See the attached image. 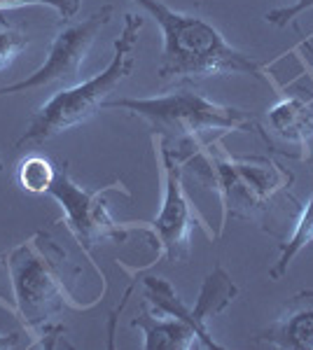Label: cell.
<instances>
[{
	"label": "cell",
	"instance_id": "obj_7",
	"mask_svg": "<svg viewBox=\"0 0 313 350\" xmlns=\"http://www.w3.org/2000/svg\"><path fill=\"white\" fill-rule=\"evenodd\" d=\"M152 145L157 150L159 163H162V183H164V199L162 211L152 222H145V227L152 231V236L159 243L157 259L168 262H187L192 255V231L201 227L208 239H215V234L206 227L199 217L197 208L187 199L183 187V159L162 135L152 133Z\"/></svg>",
	"mask_w": 313,
	"mask_h": 350
},
{
	"label": "cell",
	"instance_id": "obj_13",
	"mask_svg": "<svg viewBox=\"0 0 313 350\" xmlns=\"http://www.w3.org/2000/svg\"><path fill=\"white\" fill-rule=\"evenodd\" d=\"M56 178V168L49 163V159L40 154L26 157L19 163V171H16V180H19V187L28 191V194H47Z\"/></svg>",
	"mask_w": 313,
	"mask_h": 350
},
{
	"label": "cell",
	"instance_id": "obj_11",
	"mask_svg": "<svg viewBox=\"0 0 313 350\" xmlns=\"http://www.w3.org/2000/svg\"><path fill=\"white\" fill-rule=\"evenodd\" d=\"M269 122L281 138L304 148L313 135V103L301 98H286L271 108Z\"/></svg>",
	"mask_w": 313,
	"mask_h": 350
},
{
	"label": "cell",
	"instance_id": "obj_9",
	"mask_svg": "<svg viewBox=\"0 0 313 350\" xmlns=\"http://www.w3.org/2000/svg\"><path fill=\"white\" fill-rule=\"evenodd\" d=\"M131 327L143 329L145 350H192V348H222L218 341L203 336L195 325L168 315L152 306L150 301L140 304V310L131 320Z\"/></svg>",
	"mask_w": 313,
	"mask_h": 350
},
{
	"label": "cell",
	"instance_id": "obj_4",
	"mask_svg": "<svg viewBox=\"0 0 313 350\" xmlns=\"http://www.w3.org/2000/svg\"><path fill=\"white\" fill-rule=\"evenodd\" d=\"M5 269L12 280L16 318L31 334L40 336L52 320L66 308L89 310L99 304H79L68 290V255L64 247L45 231H36L31 239L19 243L5 255Z\"/></svg>",
	"mask_w": 313,
	"mask_h": 350
},
{
	"label": "cell",
	"instance_id": "obj_18",
	"mask_svg": "<svg viewBox=\"0 0 313 350\" xmlns=\"http://www.w3.org/2000/svg\"><path fill=\"white\" fill-rule=\"evenodd\" d=\"M0 171H3V161H0Z\"/></svg>",
	"mask_w": 313,
	"mask_h": 350
},
{
	"label": "cell",
	"instance_id": "obj_12",
	"mask_svg": "<svg viewBox=\"0 0 313 350\" xmlns=\"http://www.w3.org/2000/svg\"><path fill=\"white\" fill-rule=\"evenodd\" d=\"M311 243H313V191H311L309 203L301 208V215L297 219V224H295L290 239L283 243L281 257H278V262L269 269V278L271 280H281L283 275L288 273L292 259L297 257L299 252L304 250V247H309Z\"/></svg>",
	"mask_w": 313,
	"mask_h": 350
},
{
	"label": "cell",
	"instance_id": "obj_1",
	"mask_svg": "<svg viewBox=\"0 0 313 350\" xmlns=\"http://www.w3.org/2000/svg\"><path fill=\"white\" fill-rule=\"evenodd\" d=\"M162 28V64L157 75L162 82H197L220 75H246L266 82L262 66L238 52L225 36L195 14L168 8L162 0H134Z\"/></svg>",
	"mask_w": 313,
	"mask_h": 350
},
{
	"label": "cell",
	"instance_id": "obj_5",
	"mask_svg": "<svg viewBox=\"0 0 313 350\" xmlns=\"http://www.w3.org/2000/svg\"><path fill=\"white\" fill-rule=\"evenodd\" d=\"M103 110H124L140 117L166 143L175 140V152L199 145V135L206 131H260V124L243 110L215 103L192 89H178L150 98L108 100Z\"/></svg>",
	"mask_w": 313,
	"mask_h": 350
},
{
	"label": "cell",
	"instance_id": "obj_14",
	"mask_svg": "<svg viewBox=\"0 0 313 350\" xmlns=\"http://www.w3.org/2000/svg\"><path fill=\"white\" fill-rule=\"evenodd\" d=\"M28 42L31 40H28L24 33L0 14V72L8 70L14 64L16 56L28 47Z\"/></svg>",
	"mask_w": 313,
	"mask_h": 350
},
{
	"label": "cell",
	"instance_id": "obj_3",
	"mask_svg": "<svg viewBox=\"0 0 313 350\" xmlns=\"http://www.w3.org/2000/svg\"><path fill=\"white\" fill-rule=\"evenodd\" d=\"M145 21L143 16L127 12L124 14V24L115 40V54L112 61L94 75L92 80H84L71 89H61L56 92L47 103L31 117L26 131L16 140V150L36 148V145L49 143V140L59 138L61 133L71 131L79 124L89 122L94 115L103 110V105L110 100V96L122 87L131 77L136 66V47L140 40V31H143Z\"/></svg>",
	"mask_w": 313,
	"mask_h": 350
},
{
	"label": "cell",
	"instance_id": "obj_10",
	"mask_svg": "<svg viewBox=\"0 0 313 350\" xmlns=\"http://www.w3.org/2000/svg\"><path fill=\"white\" fill-rule=\"evenodd\" d=\"M253 343L278 350H313V290L297 292L274 323L255 334Z\"/></svg>",
	"mask_w": 313,
	"mask_h": 350
},
{
	"label": "cell",
	"instance_id": "obj_2",
	"mask_svg": "<svg viewBox=\"0 0 313 350\" xmlns=\"http://www.w3.org/2000/svg\"><path fill=\"white\" fill-rule=\"evenodd\" d=\"M183 166L195 168L201 185H206L222 201V229L229 217H264L278 196L295 183V175L264 157H231L220 145L199 143L183 157Z\"/></svg>",
	"mask_w": 313,
	"mask_h": 350
},
{
	"label": "cell",
	"instance_id": "obj_16",
	"mask_svg": "<svg viewBox=\"0 0 313 350\" xmlns=\"http://www.w3.org/2000/svg\"><path fill=\"white\" fill-rule=\"evenodd\" d=\"M313 8V0H295L292 5H286V8H278V10H271V12H266L264 19L269 21V24L274 26H288L290 21H295L301 12H306V10Z\"/></svg>",
	"mask_w": 313,
	"mask_h": 350
},
{
	"label": "cell",
	"instance_id": "obj_6",
	"mask_svg": "<svg viewBox=\"0 0 313 350\" xmlns=\"http://www.w3.org/2000/svg\"><path fill=\"white\" fill-rule=\"evenodd\" d=\"M112 14H115V8L103 5L92 16L77 21V24L66 21V26H61L52 38L45 64L38 70H33L26 80L0 87V98L12 94L52 92V89L61 92V89H71L79 84V68L101 31L112 21Z\"/></svg>",
	"mask_w": 313,
	"mask_h": 350
},
{
	"label": "cell",
	"instance_id": "obj_17",
	"mask_svg": "<svg viewBox=\"0 0 313 350\" xmlns=\"http://www.w3.org/2000/svg\"><path fill=\"white\" fill-rule=\"evenodd\" d=\"M0 306H3V308H8V310H12V313H14V308H12V306H10V304H8V301H3V299H0Z\"/></svg>",
	"mask_w": 313,
	"mask_h": 350
},
{
	"label": "cell",
	"instance_id": "obj_15",
	"mask_svg": "<svg viewBox=\"0 0 313 350\" xmlns=\"http://www.w3.org/2000/svg\"><path fill=\"white\" fill-rule=\"evenodd\" d=\"M82 0H0V14L21 8H52L64 21H73L79 12Z\"/></svg>",
	"mask_w": 313,
	"mask_h": 350
},
{
	"label": "cell",
	"instance_id": "obj_8",
	"mask_svg": "<svg viewBox=\"0 0 313 350\" xmlns=\"http://www.w3.org/2000/svg\"><path fill=\"white\" fill-rule=\"evenodd\" d=\"M110 189H127L122 180H112L103 187H82L73 180L68 161L56 171V178L47 194L59 203L64 213V224L79 243L84 252L92 257V250L103 241H124L129 236V224H119L108 211L105 194Z\"/></svg>",
	"mask_w": 313,
	"mask_h": 350
}]
</instances>
